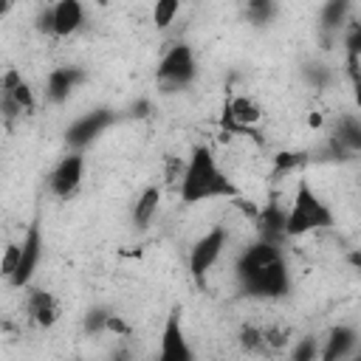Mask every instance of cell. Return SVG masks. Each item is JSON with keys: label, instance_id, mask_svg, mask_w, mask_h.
Here are the masks:
<instances>
[{"label": "cell", "instance_id": "obj_4", "mask_svg": "<svg viewBox=\"0 0 361 361\" xmlns=\"http://www.w3.org/2000/svg\"><path fill=\"white\" fill-rule=\"evenodd\" d=\"M197 76V62H195V51L186 42H175L158 62L155 68V85L161 87V93H178L183 90L192 79Z\"/></svg>", "mask_w": 361, "mask_h": 361}, {"label": "cell", "instance_id": "obj_1", "mask_svg": "<svg viewBox=\"0 0 361 361\" xmlns=\"http://www.w3.org/2000/svg\"><path fill=\"white\" fill-rule=\"evenodd\" d=\"M237 285L251 299H282L290 290V271L279 245L257 240L234 262Z\"/></svg>", "mask_w": 361, "mask_h": 361}, {"label": "cell", "instance_id": "obj_28", "mask_svg": "<svg viewBox=\"0 0 361 361\" xmlns=\"http://www.w3.org/2000/svg\"><path fill=\"white\" fill-rule=\"evenodd\" d=\"M344 48H347V54L361 56V23L347 20V25H344Z\"/></svg>", "mask_w": 361, "mask_h": 361}, {"label": "cell", "instance_id": "obj_12", "mask_svg": "<svg viewBox=\"0 0 361 361\" xmlns=\"http://www.w3.org/2000/svg\"><path fill=\"white\" fill-rule=\"evenodd\" d=\"M259 118H262V110H259V104L251 96H234L223 107V127H228V130H243V133L257 135L254 124Z\"/></svg>", "mask_w": 361, "mask_h": 361}, {"label": "cell", "instance_id": "obj_3", "mask_svg": "<svg viewBox=\"0 0 361 361\" xmlns=\"http://www.w3.org/2000/svg\"><path fill=\"white\" fill-rule=\"evenodd\" d=\"M330 226H333V212L310 189V183L302 178L296 183L293 203L285 212V237H302V234H310V231H319V228H330Z\"/></svg>", "mask_w": 361, "mask_h": 361}, {"label": "cell", "instance_id": "obj_23", "mask_svg": "<svg viewBox=\"0 0 361 361\" xmlns=\"http://www.w3.org/2000/svg\"><path fill=\"white\" fill-rule=\"evenodd\" d=\"M178 11H180V3H178V0H158L155 8H152V23H155V28H169V25L175 23Z\"/></svg>", "mask_w": 361, "mask_h": 361}, {"label": "cell", "instance_id": "obj_36", "mask_svg": "<svg viewBox=\"0 0 361 361\" xmlns=\"http://www.w3.org/2000/svg\"><path fill=\"white\" fill-rule=\"evenodd\" d=\"M307 124H310V127H322V116H319V113H310Z\"/></svg>", "mask_w": 361, "mask_h": 361}, {"label": "cell", "instance_id": "obj_2", "mask_svg": "<svg viewBox=\"0 0 361 361\" xmlns=\"http://www.w3.org/2000/svg\"><path fill=\"white\" fill-rule=\"evenodd\" d=\"M214 197H240V192H237V186L220 172L212 147L195 144L192 152H189V161L183 164V175H180V200H183L186 206H195V203L214 200Z\"/></svg>", "mask_w": 361, "mask_h": 361}, {"label": "cell", "instance_id": "obj_27", "mask_svg": "<svg viewBox=\"0 0 361 361\" xmlns=\"http://www.w3.org/2000/svg\"><path fill=\"white\" fill-rule=\"evenodd\" d=\"M17 265H20V243H8L3 248V257H0V274L6 279H11L14 271H17Z\"/></svg>", "mask_w": 361, "mask_h": 361}, {"label": "cell", "instance_id": "obj_26", "mask_svg": "<svg viewBox=\"0 0 361 361\" xmlns=\"http://www.w3.org/2000/svg\"><path fill=\"white\" fill-rule=\"evenodd\" d=\"M237 341H240V347H243L245 353H257V350L265 347V341H262V330L254 327V324H243L240 333H237Z\"/></svg>", "mask_w": 361, "mask_h": 361}, {"label": "cell", "instance_id": "obj_31", "mask_svg": "<svg viewBox=\"0 0 361 361\" xmlns=\"http://www.w3.org/2000/svg\"><path fill=\"white\" fill-rule=\"evenodd\" d=\"M288 338H290V330H285V327H268V330H262V341L271 344V347H282Z\"/></svg>", "mask_w": 361, "mask_h": 361}, {"label": "cell", "instance_id": "obj_30", "mask_svg": "<svg viewBox=\"0 0 361 361\" xmlns=\"http://www.w3.org/2000/svg\"><path fill=\"white\" fill-rule=\"evenodd\" d=\"M104 333H113V336H118V338H127V336L133 333V327H130L121 316L110 313V316H107V324H104Z\"/></svg>", "mask_w": 361, "mask_h": 361}, {"label": "cell", "instance_id": "obj_22", "mask_svg": "<svg viewBox=\"0 0 361 361\" xmlns=\"http://www.w3.org/2000/svg\"><path fill=\"white\" fill-rule=\"evenodd\" d=\"M113 310L110 307H104V305H93L87 313H85V319H82V330L87 333V336H99V333H104V324H107V316H110Z\"/></svg>", "mask_w": 361, "mask_h": 361}, {"label": "cell", "instance_id": "obj_29", "mask_svg": "<svg viewBox=\"0 0 361 361\" xmlns=\"http://www.w3.org/2000/svg\"><path fill=\"white\" fill-rule=\"evenodd\" d=\"M34 28H37L39 34L54 37V11H51V6H45V8L37 11V17H34Z\"/></svg>", "mask_w": 361, "mask_h": 361}, {"label": "cell", "instance_id": "obj_21", "mask_svg": "<svg viewBox=\"0 0 361 361\" xmlns=\"http://www.w3.org/2000/svg\"><path fill=\"white\" fill-rule=\"evenodd\" d=\"M305 161H307V152H302V149H282V152L274 155V172L276 175H288L296 166H302Z\"/></svg>", "mask_w": 361, "mask_h": 361}, {"label": "cell", "instance_id": "obj_14", "mask_svg": "<svg viewBox=\"0 0 361 361\" xmlns=\"http://www.w3.org/2000/svg\"><path fill=\"white\" fill-rule=\"evenodd\" d=\"M54 11V37H71L85 23V6L79 0H59L51 6Z\"/></svg>", "mask_w": 361, "mask_h": 361}, {"label": "cell", "instance_id": "obj_34", "mask_svg": "<svg viewBox=\"0 0 361 361\" xmlns=\"http://www.w3.org/2000/svg\"><path fill=\"white\" fill-rule=\"evenodd\" d=\"M147 113H149V102H144V99H141V102H135V104H133V116H138V118H141V116H147Z\"/></svg>", "mask_w": 361, "mask_h": 361}, {"label": "cell", "instance_id": "obj_11", "mask_svg": "<svg viewBox=\"0 0 361 361\" xmlns=\"http://www.w3.org/2000/svg\"><path fill=\"white\" fill-rule=\"evenodd\" d=\"M87 79V73L79 68V65H62V68H54L45 79V96L48 102L54 104H62L71 99V93Z\"/></svg>", "mask_w": 361, "mask_h": 361}, {"label": "cell", "instance_id": "obj_33", "mask_svg": "<svg viewBox=\"0 0 361 361\" xmlns=\"http://www.w3.org/2000/svg\"><path fill=\"white\" fill-rule=\"evenodd\" d=\"M110 361H135V353H133L127 344H118V347L110 353Z\"/></svg>", "mask_w": 361, "mask_h": 361}, {"label": "cell", "instance_id": "obj_32", "mask_svg": "<svg viewBox=\"0 0 361 361\" xmlns=\"http://www.w3.org/2000/svg\"><path fill=\"white\" fill-rule=\"evenodd\" d=\"M23 82V76H20V71H14V68H8L6 73H3V79H0V90L3 93H11L17 85Z\"/></svg>", "mask_w": 361, "mask_h": 361}, {"label": "cell", "instance_id": "obj_20", "mask_svg": "<svg viewBox=\"0 0 361 361\" xmlns=\"http://www.w3.org/2000/svg\"><path fill=\"white\" fill-rule=\"evenodd\" d=\"M274 14H276V3H271V0H251L245 6V20L251 25H257V28L268 25L274 20Z\"/></svg>", "mask_w": 361, "mask_h": 361}, {"label": "cell", "instance_id": "obj_18", "mask_svg": "<svg viewBox=\"0 0 361 361\" xmlns=\"http://www.w3.org/2000/svg\"><path fill=\"white\" fill-rule=\"evenodd\" d=\"M330 138H336L344 149H350V152L355 155V152L361 149V121H358L355 116H341Z\"/></svg>", "mask_w": 361, "mask_h": 361}, {"label": "cell", "instance_id": "obj_16", "mask_svg": "<svg viewBox=\"0 0 361 361\" xmlns=\"http://www.w3.org/2000/svg\"><path fill=\"white\" fill-rule=\"evenodd\" d=\"M28 313L34 319L37 327H54L59 322V302L54 299V293L39 290V288H28Z\"/></svg>", "mask_w": 361, "mask_h": 361}, {"label": "cell", "instance_id": "obj_8", "mask_svg": "<svg viewBox=\"0 0 361 361\" xmlns=\"http://www.w3.org/2000/svg\"><path fill=\"white\" fill-rule=\"evenodd\" d=\"M82 175H85V155H82V152H68V155L54 166V172H51V178H48V186H51V192H54L56 197L68 200V197H73V195L79 192Z\"/></svg>", "mask_w": 361, "mask_h": 361}, {"label": "cell", "instance_id": "obj_13", "mask_svg": "<svg viewBox=\"0 0 361 361\" xmlns=\"http://www.w3.org/2000/svg\"><path fill=\"white\" fill-rule=\"evenodd\" d=\"M350 20V3L347 0H330L322 6L319 14V37H322V48H333L338 39V31L347 25Z\"/></svg>", "mask_w": 361, "mask_h": 361}, {"label": "cell", "instance_id": "obj_6", "mask_svg": "<svg viewBox=\"0 0 361 361\" xmlns=\"http://www.w3.org/2000/svg\"><path fill=\"white\" fill-rule=\"evenodd\" d=\"M113 121H116V113H113L110 107H96V110L79 116V118L65 130V141H68L71 152H82L85 147H90Z\"/></svg>", "mask_w": 361, "mask_h": 361}, {"label": "cell", "instance_id": "obj_7", "mask_svg": "<svg viewBox=\"0 0 361 361\" xmlns=\"http://www.w3.org/2000/svg\"><path fill=\"white\" fill-rule=\"evenodd\" d=\"M158 361H195V350L183 333L180 324V307H172L161 333V350H158Z\"/></svg>", "mask_w": 361, "mask_h": 361}, {"label": "cell", "instance_id": "obj_9", "mask_svg": "<svg viewBox=\"0 0 361 361\" xmlns=\"http://www.w3.org/2000/svg\"><path fill=\"white\" fill-rule=\"evenodd\" d=\"M39 259H42V231H39V223L34 220L28 226L23 243H20V265H17L14 276L8 279V285L11 288H28V282H31Z\"/></svg>", "mask_w": 361, "mask_h": 361}, {"label": "cell", "instance_id": "obj_5", "mask_svg": "<svg viewBox=\"0 0 361 361\" xmlns=\"http://www.w3.org/2000/svg\"><path fill=\"white\" fill-rule=\"evenodd\" d=\"M226 243H228V231H226L223 226H214V228H209V231L192 245V251H189V274H192V279H195L197 285H206V276H209V271L214 268V262L220 259Z\"/></svg>", "mask_w": 361, "mask_h": 361}, {"label": "cell", "instance_id": "obj_15", "mask_svg": "<svg viewBox=\"0 0 361 361\" xmlns=\"http://www.w3.org/2000/svg\"><path fill=\"white\" fill-rule=\"evenodd\" d=\"M254 223H257L259 240H265V243L279 245V240L285 237V209L279 203H274V200L265 203L262 209H257Z\"/></svg>", "mask_w": 361, "mask_h": 361}, {"label": "cell", "instance_id": "obj_25", "mask_svg": "<svg viewBox=\"0 0 361 361\" xmlns=\"http://www.w3.org/2000/svg\"><path fill=\"white\" fill-rule=\"evenodd\" d=\"M3 99H8L20 113H31L34 104H37V102H34V90L28 87V82H20L11 93H3Z\"/></svg>", "mask_w": 361, "mask_h": 361}, {"label": "cell", "instance_id": "obj_19", "mask_svg": "<svg viewBox=\"0 0 361 361\" xmlns=\"http://www.w3.org/2000/svg\"><path fill=\"white\" fill-rule=\"evenodd\" d=\"M302 76H305V82H307V85H313L316 90H322V87H330V85H333V71H330L324 62H313V59L302 62Z\"/></svg>", "mask_w": 361, "mask_h": 361}, {"label": "cell", "instance_id": "obj_10", "mask_svg": "<svg viewBox=\"0 0 361 361\" xmlns=\"http://www.w3.org/2000/svg\"><path fill=\"white\" fill-rule=\"evenodd\" d=\"M358 350V330L353 324H336L319 344V361H347Z\"/></svg>", "mask_w": 361, "mask_h": 361}, {"label": "cell", "instance_id": "obj_17", "mask_svg": "<svg viewBox=\"0 0 361 361\" xmlns=\"http://www.w3.org/2000/svg\"><path fill=\"white\" fill-rule=\"evenodd\" d=\"M158 203H161V189H158V186H144L141 195H138L135 203H133V212H130L133 226H135L138 231H144V228L152 223V217L158 214Z\"/></svg>", "mask_w": 361, "mask_h": 361}, {"label": "cell", "instance_id": "obj_35", "mask_svg": "<svg viewBox=\"0 0 361 361\" xmlns=\"http://www.w3.org/2000/svg\"><path fill=\"white\" fill-rule=\"evenodd\" d=\"M11 8H14V3H11V0H0V20H3V17H6Z\"/></svg>", "mask_w": 361, "mask_h": 361}, {"label": "cell", "instance_id": "obj_24", "mask_svg": "<svg viewBox=\"0 0 361 361\" xmlns=\"http://www.w3.org/2000/svg\"><path fill=\"white\" fill-rule=\"evenodd\" d=\"M290 361H319V338L313 333L302 336L290 350Z\"/></svg>", "mask_w": 361, "mask_h": 361}]
</instances>
